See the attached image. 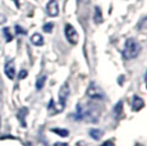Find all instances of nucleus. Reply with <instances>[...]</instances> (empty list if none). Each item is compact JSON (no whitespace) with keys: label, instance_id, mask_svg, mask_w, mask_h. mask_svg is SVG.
<instances>
[{"label":"nucleus","instance_id":"1","mask_svg":"<svg viewBox=\"0 0 147 146\" xmlns=\"http://www.w3.org/2000/svg\"><path fill=\"white\" fill-rule=\"evenodd\" d=\"M141 53V44L138 43L136 39L131 37L125 41V45H124L123 49V58L124 59H134L140 55Z\"/></svg>","mask_w":147,"mask_h":146},{"label":"nucleus","instance_id":"2","mask_svg":"<svg viewBox=\"0 0 147 146\" xmlns=\"http://www.w3.org/2000/svg\"><path fill=\"white\" fill-rule=\"evenodd\" d=\"M64 33H65V37H67V40H68L69 44H72V45L78 44L80 36H78V32L76 31V28L70 23L65 24V27H64Z\"/></svg>","mask_w":147,"mask_h":146},{"label":"nucleus","instance_id":"3","mask_svg":"<svg viewBox=\"0 0 147 146\" xmlns=\"http://www.w3.org/2000/svg\"><path fill=\"white\" fill-rule=\"evenodd\" d=\"M87 96L91 97V99H102L104 92L95 82H92L91 85L88 86V89H87Z\"/></svg>","mask_w":147,"mask_h":146},{"label":"nucleus","instance_id":"4","mask_svg":"<svg viewBox=\"0 0 147 146\" xmlns=\"http://www.w3.org/2000/svg\"><path fill=\"white\" fill-rule=\"evenodd\" d=\"M46 10H47V14L50 17H56L59 16V4L56 0H50L46 5Z\"/></svg>","mask_w":147,"mask_h":146},{"label":"nucleus","instance_id":"5","mask_svg":"<svg viewBox=\"0 0 147 146\" xmlns=\"http://www.w3.org/2000/svg\"><path fill=\"white\" fill-rule=\"evenodd\" d=\"M4 72H5V74H7V77L9 78V80H13V78L16 77V67H14V62L12 60V59L5 63Z\"/></svg>","mask_w":147,"mask_h":146},{"label":"nucleus","instance_id":"6","mask_svg":"<svg viewBox=\"0 0 147 146\" xmlns=\"http://www.w3.org/2000/svg\"><path fill=\"white\" fill-rule=\"evenodd\" d=\"M68 96H69V85H68V83H64V85L61 86L60 91H59V99H60L61 105H65Z\"/></svg>","mask_w":147,"mask_h":146},{"label":"nucleus","instance_id":"7","mask_svg":"<svg viewBox=\"0 0 147 146\" xmlns=\"http://www.w3.org/2000/svg\"><path fill=\"white\" fill-rule=\"evenodd\" d=\"M143 105H145V103H143V100L141 99L140 96H133V100H132V109H133L134 112H138L140 109H142Z\"/></svg>","mask_w":147,"mask_h":146},{"label":"nucleus","instance_id":"8","mask_svg":"<svg viewBox=\"0 0 147 146\" xmlns=\"http://www.w3.org/2000/svg\"><path fill=\"white\" fill-rule=\"evenodd\" d=\"M31 43L33 45H36V46H41V45H44V37H42V35H40V33H33L31 36Z\"/></svg>","mask_w":147,"mask_h":146},{"label":"nucleus","instance_id":"9","mask_svg":"<svg viewBox=\"0 0 147 146\" xmlns=\"http://www.w3.org/2000/svg\"><path fill=\"white\" fill-rule=\"evenodd\" d=\"M94 22H95L96 24H98V23H101V22H102V13H101V9L98 7H95Z\"/></svg>","mask_w":147,"mask_h":146},{"label":"nucleus","instance_id":"10","mask_svg":"<svg viewBox=\"0 0 147 146\" xmlns=\"http://www.w3.org/2000/svg\"><path fill=\"white\" fill-rule=\"evenodd\" d=\"M54 133H56V135H59V136H61V137H67L68 135H69V131L68 130H64V128H53L51 130Z\"/></svg>","mask_w":147,"mask_h":146},{"label":"nucleus","instance_id":"11","mask_svg":"<svg viewBox=\"0 0 147 146\" xmlns=\"http://www.w3.org/2000/svg\"><path fill=\"white\" fill-rule=\"evenodd\" d=\"M90 135H91V137H94L95 140H98V139H101L102 137V131L101 130H91L90 131Z\"/></svg>","mask_w":147,"mask_h":146},{"label":"nucleus","instance_id":"12","mask_svg":"<svg viewBox=\"0 0 147 146\" xmlns=\"http://www.w3.org/2000/svg\"><path fill=\"white\" fill-rule=\"evenodd\" d=\"M45 82H46V76H41V77L37 80V82H36V89L41 90L42 87H44Z\"/></svg>","mask_w":147,"mask_h":146},{"label":"nucleus","instance_id":"13","mask_svg":"<svg viewBox=\"0 0 147 146\" xmlns=\"http://www.w3.org/2000/svg\"><path fill=\"white\" fill-rule=\"evenodd\" d=\"M44 31L45 32H51L53 31V23H46L44 26Z\"/></svg>","mask_w":147,"mask_h":146},{"label":"nucleus","instance_id":"14","mask_svg":"<svg viewBox=\"0 0 147 146\" xmlns=\"http://www.w3.org/2000/svg\"><path fill=\"white\" fill-rule=\"evenodd\" d=\"M4 33H5V39H7V41H10V40H12V36L9 35V30H8V28H4Z\"/></svg>","mask_w":147,"mask_h":146},{"label":"nucleus","instance_id":"15","mask_svg":"<svg viewBox=\"0 0 147 146\" xmlns=\"http://www.w3.org/2000/svg\"><path fill=\"white\" fill-rule=\"evenodd\" d=\"M16 31H17V32H18V33H23V35H24V33H26V31H24V30H22L19 26H16Z\"/></svg>","mask_w":147,"mask_h":146},{"label":"nucleus","instance_id":"16","mask_svg":"<svg viewBox=\"0 0 147 146\" xmlns=\"http://www.w3.org/2000/svg\"><path fill=\"white\" fill-rule=\"evenodd\" d=\"M26 76H27V71H21V73H19V78H21V80L24 78Z\"/></svg>","mask_w":147,"mask_h":146},{"label":"nucleus","instance_id":"17","mask_svg":"<svg viewBox=\"0 0 147 146\" xmlns=\"http://www.w3.org/2000/svg\"><path fill=\"white\" fill-rule=\"evenodd\" d=\"M54 146H68V144H65V142H56Z\"/></svg>","mask_w":147,"mask_h":146},{"label":"nucleus","instance_id":"18","mask_svg":"<svg viewBox=\"0 0 147 146\" xmlns=\"http://www.w3.org/2000/svg\"><path fill=\"white\" fill-rule=\"evenodd\" d=\"M80 3H81V0H77V4H80Z\"/></svg>","mask_w":147,"mask_h":146},{"label":"nucleus","instance_id":"19","mask_svg":"<svg viewBox=\"0 0 147 146\" xmlns=\"http://www.w3.org/2000/svg\"><path fill=\"white\" fill-rule=\"evenodd\" d=\"M138 146H142V145H138Z\"/></svg>","mask_w":147,"mask_h":146}]
</instances>
